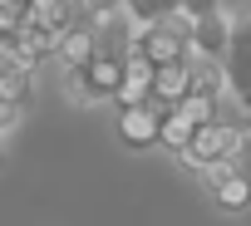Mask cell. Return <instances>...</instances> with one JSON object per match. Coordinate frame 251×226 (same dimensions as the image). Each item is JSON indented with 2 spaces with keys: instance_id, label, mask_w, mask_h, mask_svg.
Returning a JSON list of instances; mask_svg holds the SVG:
<instances>
[{
  "instance_id": "9c48e42d",
  "label": "cell",
  "mask_w": 251,
  "mask_h": 226,
  "mask_svg": "<svg viewBox=\"0 0 251 226\" xmlns=\"http://www.w3.org/2000/svg\"><path fill=\"white\" fill-rule=\"evenodd\" d=\"M123 15H128L133 25L168 20V15H177V0H123Z\"/></svg>"
},
{
  "instance_id": "8992f818",
  "label": "cell",
  "mask_w": 251,
  "mask_h": 226,
  "mask_svg": "<svg viewBox=\"0 0 251 226\" xmlns=\"http://www.w3.org/2000/svg\"><path fill=\"white\" fill-rule=\"evenodd\" d=\"M128 40H133V20L113 10V15H99L94 25V54H113V59H128Z\"/></svg>"
},
{
  "instance_id": "6da1fadb",
  "label": "cell",
  "mask_w": 251,
  "mask_h": 226,
  "mask_svg": "<svg viewBox=\"0 0 251 226\" xmlns=\"http://www.w3.org/2000/svg\"><path fill=\"white\" fill-rule=\"evenodd\" d=\"M128 59L143 64L148 74L163 69V64H187V20L182 15H168V20H148V25H133V40H128Z\"/></svg>"
},
{
  "instance_id": "3957f363",
  "label": "cell",
  "mask_w": 251,
  "mask_h": 226,
  "mask_svg": "<svg viewBox=\"0 0 251 226\" xmlns=\"http://www.w3.org/2000/svg\"><path fill=\"white\" fill-rule=\"evenodd\" d=\"M241 128H222V123H212V118H202V123H192L187 128V138H182V158L192 162V167H212V162H236V153H241Z\"/></svg>"
},
{
  "instance_id": "5b68a950",
  "label": "cell",
  "mask_w": 251,
  "mask_h": 226,
  "mask_svg": "<svg viewBox=\"0 0 251 226\" xmlns=\"http://www.w3.org/2000/svg\"><path fill=\"white\" fill-rule=\"evenodd\" d=\"M226 45H231V20L222 10L187 20V54L192 59H226Z\"/></svg>"
},
{
  "instance_id": "2e32d148",
  "label": "cell",
  "mask_w": 251,
  "mask_h": 226,
  "mask_svg": "<svg viewBox=\"0 0 251 226\" xmlns=\"http://www.w3.org/2000/svg\"><path fill=\"white\" fill-rule=\"evenodd\" d=\"M15 74V59H10V49L5 45H0V89H5V79Z\"/></svg>"
},
{
  "instance_id": "ac0fdd59",
  "label": "cell",
  "mask_w": 251,
  "mask_h": 226,
  "mask_svg": "<svg viewBox=\"0 0 251 226\" xmlns=\"http://www.w3.org/2000/svg\"><path fill=\"white\" fill-rule=\"evenodd\" d=\"M5 5H10V0H5Z\"/></svg>"
},
{
  "instance_id": "7c38bea8",
  "label": "cell",
  "mask_w": 251,
  "mask_h": 226,
  "mask_svg": "<svg viewBox=\"0 0 251 226\" xmlns=\"http://www.w3.org/2000/svg\"><path fill=\"white\" fill-rule=\"evenodd\" d=\"M20 113H25V108L0 89V133H15V128H20Z\"/></svg>"
},
{
  "instance_id": "8fae6325",
  "label": "cell",
  "mask_w": 251,
  "mask_h": 226,
  "mask_svg": "<svg viewBox=\"0 0 251 226\" xmlns=\"http://www.w3.org/2000/svg\"><path fill=\"white\" fill-rule=\"evenodd\" d=\"M212 192H217V202H222L226 211H241V206H246V182H241L236 172H231V177H222Z\"/></svg>"
},
{
  "instance_id": "52a82bcc",
  "label": "cell",
  "mask_w": 251,
  "mask_h": 226,
  "mask_svg": "<svg viewBox=\"0 0 251 226\" xmlns=\"http://www.w3.org/2000/svg\"><path fill=\"white\" fill-rule=\"evenodd\" d=\"M54 54L64 59V69L84 64V59L94 54V25H74V30H64V35L54 40Z\"/></svg>"
},
{
  "instance_id": "9a60e30c",
  "label": "cell",
  "mask_w": 251,
  "mask_h": 226,
  "mask_svg": "<svg viewBox=\"0 0 251 226\" xmlns=\"http://www.w3.org/2000/svg\"><path fill=\"white\" fill-rule=\"evenodd\" d=\"M84 10H89V20H99V15H113V10H123V0H84Z\"/></svg>"
},
{
  "instance_id": "30bf717a",
  "label": "cell",
  "mask_w": 251,
  "mask_h": 226,
  "mask_svg": "<svg viewBox=\"0 0 251 226\" xmlns=\"http://www.w3.org/2000/svg\"><path fill=\"white\" fill-rule=\"evenodd\" d=\"M5 93H10L20 108H30V103H35V69H15V74L5 79Z\"/></svg>"
},
{
  "instance_id": "4fadbf2b",
  "label": "cell",
  "mask_w": 251,
  "mask_h": 226,
  "mask_svg": "<svg viewBox=\"0 0 251 226\" xmlns=\"http://www.w3.org/2000/svg\"><path fill=\"white\" fill-rule=\"evenodd\" d=\"M15 35H20V15H15V5L0 0V45H10Z\"/></svg>"
},
{
  "instance_id": "7a4b0ae2",
  "label": "cell",
  "mask_w": 251,
  "mask_h": 226,
  "mask_svg": "<svg viewBox=\"0 0 251 226\" xmlns=\"http://www.w3.org/2000/svg\"><path fill=\"white\" fill-rule=\"evenodd\" d=\"M128 89V59L113 54H89L84 64L69 69V93L74 103H94V98H118Z\"/></svg>"
},
{
  "instance_id": "e0dca14e",
  "label": "cell",
  "mask_w": 251,
  "mask_h": 226,
  "mask_svg": "<svg viewBox=\"0 0 251 226\" xmlns=\"http://www.w3.org/2000/svg\"><path fill=\"white\" fill-rule=\"evenodd\" d=\"M0 167H5V153H0Z\"/></svg>"
},
{
  "instance_id": "277c9868",
  "label": "cell",
  "mask_w": 251,
  "mask_h": 226,
  "mask_svg": "<svg viewBox=\"0 0 251 226\" xmlns=\"http://www.w3.org/2000/svg\"><path fill=\"white\" fill-rule=\"evenodd\" d=\"M168 113H173V108L123 103V113H118V143H123V148H133V153L158 148V138H163V118H168Z\"/></svg>"
},
{
  "instance_id": "5bb4252c",
  "label": "cell",
  "mask_w": 251,
  "mask_h": 226,
  "mask_svg": "<svg viewBox=\"0 0 251 226\" xmlns=\"http://www.w3.org/2000/svg\"><path fill=\"white\" fill-rule=\"evenodd\" d=\"M207 10H222V0H177V15H182V20H197V15H207Z\"/></svg>"
},
{
  "instance_id": "ba28073f",
  "label": "cell",
  "mask_w": 251,
  "mask_h": 226,
  "mask_svg": "<svg viewBox=\"0 0 251 226\" xmlns=\"http://www.w3.org/2000/svg\"><path fill=\"white\" fill-rule=\"evenodd\" d=\"M40 10H45V20L54 25V35H64V30H74V25H89L84 0H40Z\"/></svg>"
}]
</instances>
